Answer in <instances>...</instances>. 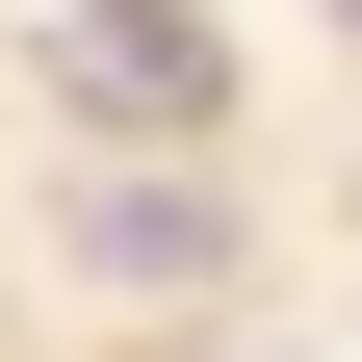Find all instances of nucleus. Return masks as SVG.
Segmentation results:
<instances>
[{"mask_svg":"<svg viewBox=\"0 0 362 362\" xmlns=\"http://www.w3.org/2000/svg\"><path fill=\"white\" fill-rule=\"evenodd\" d=\"M52 259H78V310H156V337H181V310H233V181H207V156H78L52 181Z\"/></svg>","mask_w":362,"mask_h":362,"instance_id":"f257e3e1","label":"nucleus"},{"mask_svg":"<svg viewBox=\"0 0 362 362\" xmlns=\"http://www.w3.org/2000/svg\"><path fill=\"white\" fill-rule=\"evenodd\" d=\"M26 52H52V104L104 156H207L233 129V0H52Z\"/></svg>","mask_w":362,"mask_h":362,"instance_id":"f03ea898","label":"nucleus"},{"mask_svg":"<svg viewBox=\"0 0 362 362\" xmlns=\"http://www.w3.org/2000/svg\"><path fill=\"white\" fill-rule=\"evenodd\" d=\"M337 26H362V0H337Z\"/></svg>","mask_w":362,"mask_h":362,"instance_id":"7ed1b4c3","label":"nucleus"}]
</instances>
